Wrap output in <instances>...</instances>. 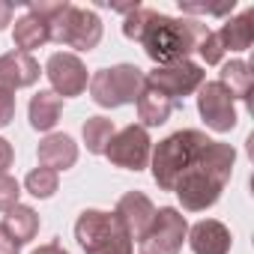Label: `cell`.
I'll return each mask as SVG.
<instances>
[{
  "mask_svg": "<svg viewBox=\"0 0 254 254\" xmlns=\"http://www.w3.org/2000/svg\"><path fill=\"white\" fill-rule=\"evenodd\" d=\"M236 165V150L224 141H209L200 162L183 174L174 186V194L186 212H206L221 200L224 186L233 177Z\"/></svg>",
  "mask_w": 254,
  "mask_h": 254,
  "instance_id": "cell-1",
  "label": "cell"
},
{
  "mask_svg": "<svg viewBox=\"0 0 254 254\" xmlns=\"http://www.w3.org/2000/svg\"><path fill=\"white\" fill-rule=\"evenodd\" d=\"M206 24L197 18H174L165 12H150V21L141 33L144 54L156 66H171L180 60H191L197 42L206 36Z\"/></svg>",
  "mask_w": 254,
  "mask_h": 254,
  "instance_id": "cell-2",
  "label": "cell"
},
{
  "mask_svg": "<svg viewBox=\"0 0 254 254\" xmlns=\"http://www.w3.org/2000/svg\"><path fill=\"white\" fill-rule=\"evenodd\" d=\"M209 141L212 138L206 132H200V129H180V132L162 138L159 144H153L150 171H153L156 186L162 191H174L177 180L183 174H189L200 162V156H203Z\"/></svg>",
  "mask_w": 254,
  "mask_h": 254,
  "instance_id": "cell-3",
  "label": "cell"
},
{
  "mask_svg": "<svg viewBox=\"0 0 254 254\" xmlns=\"http://www.w3.org/2000/svg\"><path fill=\"white\" fill-rule=\"evenodd\" d=\"M75 239L84 254H135V239L114 212L84 209L75 221Z\"/></svg>",
  "mask_w": 254,
  "mask_h": 254,
  "instance_id": "cell-4",
  "label": "cell"
},
{
  "mask_svg": "<svg viewBox=\"0 0 254 254\" xmlns=\"http://www.w3.org/2000/svg\"><path fill=\"white\" fill-rule=\"evenodd\" d=\"M147 87V72L138 69L135 63H117L111 69H96L90 75V99L99 108H123V105H135L141 90Z\"/></svg>",
  "mask_w": 254,
  "mask_h": 254,
  "instance_id": "cell-5",
  "label": "cell"
},
{
  "mask_svg": "<svg viewBox=\"0 0 254 254\" xmlns=\"http://www.w3.org/2000/svg\"><path fill=\"white\" fill-rule=\"evenodd\" d=\"M45 24H48L51 42L66 45V48H75V54L78 51H93L102 42V33H105L102 18L93 9L75 6V3H69V0H63L60 9Z\"/></svg>",
  "mask_w": 254,
  "mask_h": 254,
  "instance_id": "cell-6",
  "label": "cell"
},
{
  "mask_svg": "<svg viewBox=\"0 0 254 254\" xmlns=\"http://www.w3.org/2000/svg\"><path fill=\"white\" fill-rule=\"evenodd\" d=\"M150 156H153V138L141 123H129L123 129H117L105 147V159L114 168L135 171V174L150 168Z\"/></svg>",
  "mask_w": 254,
  "mask_h": 254,
  "instance_id": "cell-7",
  "label": "cell"
},
{
  "mask_svg": "<svg viewBox=\"0 0 254 254\" xmlns=\"http://www.w3.org/2000/svg\"><path fill=\"white\" fill-rule=\"evenodd\" d=\"M189 236V221L177 206H159L153 224L138 239L141 254H180Z\"/></svg>",
  "mask_w": 254,
  "mask_h": 254,
  "instance_id": "cell-8",
  "label": "cell"
},
{
  "mask_svg": "<svg viewBox=\"0 0 254 254\" xmlns=\"http://www.w3.org/2000/svg\"><path fill=\"white\" fill-rule=\"evenodd\" d=\"M42 75L48 78L51 93H57L60 99H75V96L87 93V84H90L87 63L75 51H54L45 60Z\"/></svg>",
  "mask_w": 254,
  "mask_h": 254,
  "instance_id": "cell-9",
  "label": "cell"
},
{
  "mask_svg": "<svg viewBox=\"0 0 254 254\" xmlns=\"http://www.w3.org/2000/svg\"><path fill=\"white\" fill-rule=\"evenodd\" d=\"M203 81H206V72L194 60H180V63L156 66L153 72H147V84L156 87L159 93H165L174 105H177V99L194 96L203 87Z\"/></svg>",
  "mask_w": 254,
  "mask_h": 254,
  "instance_id": "cell-10",
  "label": "cell"
},
{
  "mask_svg": "<svg viewBox=\"0 0 254 254\" xmlns=\"http://www.w3.org/2000/svg\"><path fill=\"white\" fill-rule=\"evenodd\" d=\"M197 114L206 123V129H212L215 135L233 132L236 123H239L236 99L218 81H203V87L197 90Z\"/></svg>",
  "mask_w": 254,
  "mask_h": 254,
  "instance_id": "cell-11",
  "label": "cell"
},
{
  "mask_svg": "<svg viewBox=\"0 0 254 254\" xmlns=\"http://www.w3.org/2000/svg\"><path fill=\"white\" fill-rule=\"evenodd\" d=\"M186 242H189L191 254H230V248H233L230 227L218 218H200V221L189 224Z\"/></svg>",
  "mask_w": 254,
  "mask_h": 254,
  "instance_id": "cell-12",
  "label": "cell"
},
{
  "mask_svg": "<svg viewBox=\"0 0 254 254\" xmlns=\"http://www.w3.org/2000/svg\"><path fill=\"white\" fill-rule=\"evenodd\" d=\"M114 215L123 221V227L129 230V236L138 242V239L147 233V227L153 224V218H156V203H153L144 191H126V194L117 200Z\"/></svg>",
  "mask_w": 254,
  "mask_h": 254,
  "instance_id": "cell-13",
  "label": "cell"
},
{
  "mask_svg": "<svg viewBox=\"0 0 254 254\" xmlns=\"http://www.w3.org/2000/svg\"><path fill=\"white\" fill-rule=\"evenodd\" d=\"M42 69H39V60L33 54H24V51H6L0 54V87L3 90H24V87H33L39 81Z\"/></svg>",
  "mask_w": 254,
  "mask_h": 254,
  "instance_id": "cell-14",
  "label": "cell"
},
{
  "mask_svg": "<svg viewBox=\"0 0 254 254\" xmlns=\"http://www.w3.org/2000/svg\"><path fill=\"white\" fill-rule=\"evenodd\" d=\"M78 156H81V147H78L75 138L66 135V132H51V135H45V138L39 141V147H36L39 165H42V168H51V171H57V174L75 168V165H78Z\"/></svg>",
  "mask_w": 254,
  "mask_h": 254,
  "instance_id": "cell-15",
  "label": "cell"
},
{
  "mask_svg": "<svg viewBox=\"0 0 254 254\" xmlns=\"http://www.w3.org/2000/svg\"><path fill=\"white\" fill-rule=\"evenodd\" d=\"M215 33H218V39H221L224 54H227V51H233V54L248 51L251 42H254V9H245V12H239V15H230Z\"/></svg>",
  "mask_w": 254,
  "mask_h": 254,
  "instance_id": "cell-16",
  "label": "cell"
},
{
  "mask_svg": "<svg viewBox=\"0 0 254 254\" xmlns=\"http://www.w3.org/2000/svg\"><path fill=\"white\" fill-rule=\"evenodd\" d=\"M60 114H63V99L51 90H39L30 105H27V117H30V126L36 132L42 135H51L57 129V123H60Z\"/></svg>",
  "mask_w": 254,
  "mask_h": 254,
  "instance_id": "cell-17",
  "label": "cell"
},
{
  "mask_svg": "<svg viewBox=\"0 0 254 254\" xmlns=\"http://www.w3.org/2000/svg\"><path fill=\"white\" fill-rule=\"evenodd\" d=\"M135 108H138V120H141V126L147 132L156 129V126H165L171 120V114H174V102L165 93H159L156 87H150V84L141 90Z\"/></svg>",
  "mask_w": 254,
  "mask_h": 254,
  "instance_id": "cell-18",
  "label": "cell"
},
{
  "mask_svg": "<svg viewBox=\"0 0 254 254\" xmlns=\"http://www.w3.org/2000/svg\"><path fill=\"white\" fill-rule=\"evenodd\" d=\"M218 84H221L233 99L248 102V99H251V90H254V72H251V63H248V60H242V57L221 63Z\"/></svg>",
  "mask_w": 254,
  "mask_h": 254,
  "instance_id": "cell-19",
  "label": "cell"
},
{
  "mask_svg": "<svg viewBox=\"0 0 254 254\" xmlns=\"http://www.w3.org/2000/svg\"><path fill=\"white\" fill-rule=\"evenodd\" d=\"M12 39H15V51H24V54H33L36 48L48 45L51 36H48V24L30 12H24L21 18H15V27H12Z\"/></svg>",
  "mask_w": 254,
  "mask_h": 254,
  "instance_id": "cell-20",
  "label": "cell"
},
{
  "mask_svg": "<svg viewBox=\"0 0 254 254\" xmlns=\"http://www.w3.org/2000/svg\"><path fill=\"white\" fill-rule=\"evenodd\" d=\"M39 212L33 209V206H27V203H18V206H12L6 215H3V227L21 242V245H27L30 239H36V233H39Z\"/></svg>",
  "mask_w": 254,
  "mask_h": 254,
  "instance_id": "cell-21",
  "label": "cell"
},
{
  "mask_svg": "<svg viewBox=\"0 0 254 254\" xmlns=\"http://www.w3.org/2000/svg\"><path fill=\"white\" fill-rule=\"evenodd\" d=\"M114 132H117V126H114L111 117H102V114L87 117L84 126H81V138H84L87 153H90V156H105V147H108V141L114 138Z\"/></svg>",
  "mask_w": 254,
  "mask_h": 254,
  "instance_id": "cell-22",
  "label": "cell"
},
{
  "mask_svg": "<svg viewBox=\"0 0 254 254\" xmlns=\"http://www.w3.org/2000/svg\"><path fill=\"white\" fill-rule=\"evenodd\" d=\"M21 189H24L30 197H36V200H48V197H54L57 189H60V174L39 165V168H33V171L24 177Z\"/></svg>",
  "mask_w": 254,
  "mask_h": 254,
  "instance_id": "cell-23",
  "label": "cell"
},
{
  "mask_svg": "<svg viewBox=\"0 0 254 254\" xmlns=\"http://www.w3.org/2000/svg\"><path fill=\"white\" fill-rule=\"evenodd\" d=\"M150 6H132L129 12L123 15V36L126 39H132V42H141V33H144V27H147V21H150Z\"/></svg>",
  "mask_w": 254,
  "mask_h": 254,
  "instance_id": "cell-24",
  "label": "cell"
},
{
  "mask_svg": "<svg viewBox=\"0 0 254 254\" xmlns=\"http://www.w3.org/2000/svg\"><path fill=\"white\" fill-rule=\"evenodd\" d=\"M194 51L200 54V60H203L206 66H221V63H224V48H221V39H218V33H215L212 27L206 30V36L197 42Z\"/></svg>",
  "mask_w": 254,
  "mask_h": 254,
  "instance_id": "cell-25",
  "label": "cell"
},
{
  "mask_svg": "<svg viewBox=\"0 0 254 254\" xmlns=\"http://www.w3.org/2000/svg\"><path fill=\"white\" fill-rule=\"evenodd\" d=\"M21 203V183L12 174H0V212H9Z\"/></svg>",
  "mask_w": 254,
  "mask_h": 254,
  "instance_id": "cell-26",
  "label": "cell"
},
{
  "mask_svg": "<svg viewBox=\"0 0 254 254\" xmlns=\"http://www.w3.org/2000/svg\"><path fill=\"white\" fill-rule=\"evenodd\" d=\"M12 120H15V93L0 87V129H6Z\"/></svg>",
  "mask_w": 254,
  "mask_h": 254,
  "instance_id": "cell-27",
  "label": "cell"
},
{
  "mask_svg": "<svg viewBox=\"0 0 254 254\" xmlns=\"http://www.w3.org/2000/svg\"><path fill=\"white\" fill-rule=\"evenodd\" d=\"M12 162H15V147H12V141L0 135V174H9Z\"/></svg>",
  "mask_w": 254,
  "mask_h": 254,
  "instance_id": "cell-28",
  "label": "cell"
},
{
  "mask_svg": "<svg viewBox=\"0 0 254 254\" xmlns=\"http://www.w3.org/2000/svg\"><path fill=\"white\" fill-rule=\"evenodd\" d=\"M21 251V242L3 227V221H0V254H18Z\"/></svg>",
  "mask_w": 254,
  "mask_h": 254,
  "instance_id": "cell-29",
  "label": "cell"
},
{
  "mask_svg": "<svg viewBox=\"0 0 254 254\" xmlns=\"http://www.w3.org/2000/svg\"><path fill=\"white\" fill-rule=\"evenodd\" d=\"M12 15H15V6L9 0H0V30H6L12 24Z\"/></svg>",
  "mask_w": 254,
  "mask_h": 254,
  "instance_id": "cell-30",
  "label": "cell"
},
{
  "mask_svg": "<svg viewBox=\"0 0 254 254\" xmlns=\"http://www.w3.org/2000/svg\"><path fill=\"white\" fill-rule=\"evenodd\" d=\"M30 254H69L60 242H45V245H39V248H33Z\"/></svg>",
  "mask_w": 254,
  "mask_h": 254,
  "instance_id": "cell-31",
  "label": "cell"
}]
</instances>
